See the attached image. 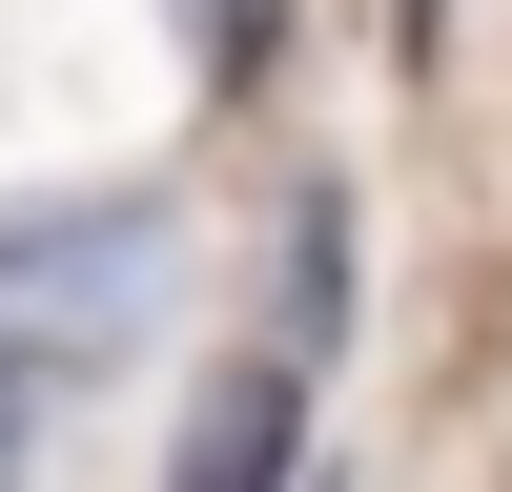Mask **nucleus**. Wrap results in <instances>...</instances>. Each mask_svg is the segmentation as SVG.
I'll return each mask as SVG.
<instances>
[{"label": "nucleus", "instance_id": "3", "mask_svg": "<svg viewBox=\"0 0 512 492\" xmlns=\"http://www.w3.org/2000/svg\"><path fill=\"white\" fill-rule=\"evenodd\" d=\"M267 21H287V0H205V41H226V62H267Z\"/></svg>", "mask_w": 512, "mask_h": 492}, {"label": "nucleus", "instance_id": "1", "mask_svg": "<svg viewBox=\"0 0 512 492\" xmlns=\"http://www.w3.org/2000/svg\"><path fill=\"white\" fill-rule=\"evenodd\" d=\"M164 308V205H21L0 226V472L21 431H62V390H103Z\"/></svg>", "mask_w": 512, "mask_h": 492}, {"label": "nucleus", "instance_id": "4", "mask_svg": "<svg viewBox=\"0 0 512 492\" xmlns=\"http://www.w3.org/2000/svg\"><path fill=\"white\" fill-rule=\"evenodd\" d=\"M410 21H451V0H410Z\"/></svg>", "mask_w": 512, "mask_h": 492}, {"label": "nucleus", "instance_id": "2", "mask_svg": "<svg viewBox=\"0 0 512 492\" xmlns=\"http://www.w3.org/2000/svg\"><path fill=\"white\" fill-rule=\"evenodd\" d=\"M164 492H308V349H246L226 390L185 410V451H164Z\"/></svg>", "mask_w": 512, "mask_h": 492}]
</instances>
